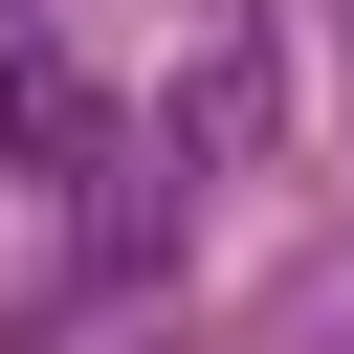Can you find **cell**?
<instances>
[{
  "instance_id": "6da1fadb",
  "label": "cell",
  "mask_w": 354,
  "mask_h": 354,
  "mask_svg": "<svg viewBox=\"0 0 354 354\" xmlns=\"http://www.w3.org/2000/svg\"><path fill=\"white\" fill-rule=\"evenodd\" d=\"M0 155H66V66L44 44H0Z\"/></svg>"
}]
</instances>
